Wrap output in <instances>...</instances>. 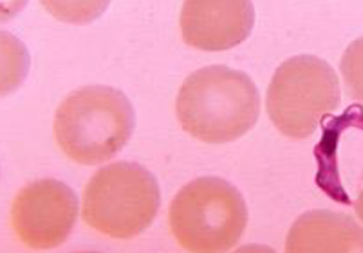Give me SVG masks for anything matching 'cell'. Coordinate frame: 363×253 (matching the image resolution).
<instances>
[{"label":"cell","mask_w":363,"mask_h":253,"mask_svg":"<svg viewBox=\"0 0 363 253\" xmlns=\"http://www.w3.org/2000/svg\"><path fill=\"white\" fill-rule=\"evenodd\" d=\"M175 112L179 125L193 137L206 143H228L257 125L261 97L245 72L208 65L184 80Z\"/></svg>","instance_id":"1"},{"label":"cell","mask_w":363,"mask_h":253,"mask_svg":"<svg viewBox=\"0 0 363 253\" xmlns=\"http://www.w3.org/2000/svg\"><path fill=\"white\" fill-rule=\"evenodd\" d=\"M135 129L129 99L113 87L87 86L69 93L58 106L54 136L64 155L80 165L112 159Z\"/></svg>","instance_id":"2"},{"label":"cell","mask_w":363,"mask_h":253,"mask_svg":"<svg viewBox=\"0 0 363 253\" xmlns=\"http://www.w3.org/2000/svg\"><path fill=\"white\" fill-rule=\"evenodd\" d=\"M247 207L240 191L217 176L197 178L174 197L168 211L177 243L197 253L233 249L247 226Z\"/></svg>","instance_id":"3"},{"label":"cell","mask_w":363,"mask_h":253,"mask_svg":"<svg viewBox=\"0 0 363 253\" xmlns=\"http://www.w3.org/2000/svg\"><path fill=\"white\" fill-rule=\"evenodd\" d=\"M161 204L155 176L139 164L115 162L99 169L83 190V222L112 239H132L147 230Z\"/></svg>","instance_id":"4"},{"label":"cell","mask_w":363,"mask_h":253,"mask_svg":"<svg viewBox=\"0 0 363 253\" xmlns=\"http://www.w3.org/2000/svg\"><path fill=\"white\" fill-rule=\"evenodd\" d=\"M340 100V84L332 65L314 55H297L277 68L267 93V111L279 133L301 140L337 111Z\"/></svg>","instance_id":"5"},{"label":"cell","mask_w":363,"mask_h":253,"mask_svg":"<svg viewBox=\"0 0 363 253\" xmlns=\"http://www.w3.org/2000/svg\"><path fill=\"white\" fill-rule=\"evenodd\" d=\"M76 193L57 179H40L23 187L11 207V227L18 240L36 250L62 244L76 226Z\"/></svg>","instance_id":"6"},{"label":"cell","mask_w":363,"mask_h":253,"mask_svg":"<svg viewBox=\"0 0 363 253\" xmlns=\"http://www.w3.org/2000/svg\"><path fill=\"white\" fill-rule=\"evenodd\" d=\"M255 25L252 0H184L179 15L184 43L217 52L245 43Z\"/></svg>","instance_id":"7"},{"label":"cell","mask_w":363,"mask_h":253,"mask_svg":"<svg viewBox=\"0 0 363 253\" xmlns=\"http://www.w3.org/2000/svg\"><path fill=\"white\" fill-rule=\"evenodd\" d=\"M288 253L363 252V229L350 215L328 210L303 214L288 232Z\"/></svg>","instance_id":"8"},{"label":"cell","mask_w":363,"mask_h":253,"mask_svg":"<svg viewBox=\"0 0 363 253\" xmlns=\"http://www.w3.org/2000/svg\"><path fill=\"white\" fill-rule=\"evenodd\" d=\"M55 19L71 25H87L100 18L111 0H40Z\"/></svg>","instance_id":"9"},{"label":"cell","mask_w":363,"mask_h":253,"mask_svg":"<svg viewBox=\"0 0 363 253\" xmlns=\"http://www.w3.org/2000/svg\"><path fill=\"white\" fill-rule=\"evenodd\" d=\"M340 71L349 96L363 103V36L346 48L340 61Z\"/></svg>","instance_id":"10"},{"label":"cell","mask_w":363,"mask_h":253,"mask_svg":"<svg viewBox=\"0 0 363 253\" xmlns=\"http://www.w3.org/2000/svg\"><path fill=\"white\" fill-rule=\"evenodd\" d=\"M354 211L357 214V217L360 219V222L363 223V191L359 193L356 201H354Z\"/></svg>","instance_id":"11"}]
</instances>
